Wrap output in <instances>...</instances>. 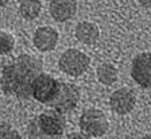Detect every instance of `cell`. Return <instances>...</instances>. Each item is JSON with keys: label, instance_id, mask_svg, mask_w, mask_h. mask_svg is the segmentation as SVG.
Wrapping results in <instances>:
<instances>
[{"label": "cell", "instance_id": "6da1fadb", "mask_svg": "<svg viewBox=\"0 0 151 139\" xmlns=\"http://www.w3.org/2000/svg\"><path fill=\"white\" fill-rule=\"evenodd\" d=\"M43 70L39 58L30 54H20L1 70L0 86L6 95L20 100L31 99V86L34 80Z\"/></svg>", "mask_w": 151, "mask_h": 139}, {"label": "cell", "instance_id": "7a4b0ae2", "mask_svg": "<svg viewBox=\"0 0 151 139\" xmlns=\"http://www.w3.org/2000/svg\"><path fill=\"white\" fill-rule=\"evenodd\" d=\"M66 126L63 114L50 109L30 120L27 134L30 139H61L66 131Z\"/></svg>", "mask_w": 151, "mask_h": 139}, {"label": "cell", "instance_id": "3957f363", "mask_svg": "<svg viewBox=\"0 0 151 139\" xmlns=\"http://www.w3.org/2000/svg\"><path fill=\"white\" fill-rule=\"evenodd\" d=\"M81 133L91 138H100L105 135L109 128V123L103 111L97 108H88L81 114L78 120Z\"/></svg>", "mask_w": 151, "mask_h": 139}, {"label": "cell", "instance_id": "277c9868", "mask_svg": "<svg viewBox=\"0 0 151 139\" xmlns=\"http://www.w3.org/2000/svg\"><path fill=\"white\" fill-rule=\"evenodd\" d=\"M91 65V60L84 51L78 49H68L61 54L58 66L60 70L68 76L80 77L82 76Z\"/></svg>", "mask_w": 151, "mask_h": 139}, {"label": "cell", "instance_id": "5b68a950", "mask_svg": "<svg viewBox=\"0 0 151 139\" xmlns=\"http://www.w3.org/2000/svg\"><path fill=\"white\" fill-rule=\"evenodd\" d=\"M80 97H81V92H80L78 86L74 84H70V82L61 81L60 91L57 93L55 99L49 104V107L63 115L70 114L78 105Z\"/></svg>", "mask_w": 151, "mask_h": 139}, {"label": "cell", "instance_id": "8992f818", "mask_svg": "<svg viewBox=\"0 0 151 139\" xmlns=\"http://www.w3.org/2000/svg\"><path fill=\"white\" fill-rule=\"evenodd\" d=\"M60 80L42 72L32 82L31 97L35 99L41 104L49 105L55 99L57 93L60 91Z\"/></svg>", "mask_w": 151, "mask_h": 139}, {"label": "cell", "instance_id": "52a82bcc", "mask_svg": "<svg viewBox=\"0 0 151 139\" xmlns=\"http://www.w3.org/2000/svg\"><path fill=\"white\" fill-rule=\"evenodd\" d=\"M131 77L139 86L151 89V53H140L134 57Z\"/></svg>", "mask_w": 151, "mask_h": 139}, {"label": "cell", "instance_id": "ba28073f", "mask_svg": "<svg viewBox=\"0 0 151 139\" xmlns=\"http://www.w3.org/2000/svg\"><path fill=\"white\" fill-rule=\"evenodd\" d=\"M136 104V96L134 91L127 86L116 89L109 97V107L117 115H127L129 114Z\"/></svg>", "mask_w": 151, "mask_h": 139}, {"label": "cell", "instance_id": "9c48e42d", "mask_svg": "<svg viewBox=\"0 0 151 139\" xmlns=\"http://www.w3.org/2000/svg\"><path fill=\"white\" fill-rule=\"evenodd\" d=\"M58 38H60V35L55 29L50 27V26H42V27L35 30L32 42L38 50L45 53V51H51L55 49L57 43H58Z\"/></svg>", "mask_w": 151, "mask_h": 139}, {"label": "cell", "instance_id": "30bf717a", "mask_svg": "<svg viewBox=\"0 0 151 139\" xmlns=\"http://www.w3.org/2000/svg\"><path fill=\"white\" fill-rule=\"evenodd\" d=\"M49 11L54 20L66 22L76 15L77 1L76 0H50Z\"/></svg>", "mask_w": 151, "mask_h": 139}, {"label": "cell", "instance_id": "8fae6325", "mask_svg": "<svg viewBox=\"0 0 151 139\" xmlns=\"http://www.w3.org/2000/svg\"><path fill=\"white\" fill-rule=\"evenodd\" d=\"M76 39L84 45H94L100 38V29L93 22H80L74 30Z\"/></svg>", "mask_w": 151, "mask_h": 139}, {"label": "cell", "instance_id": "7c38bea8", "mask_svg": "<svg viewBox=\"0 0 151 139\" xmlns=\"http://www.w3.org/2000/svg\"><path fill=\"white\" fill-rule=\"evenodd\" d=\"M42 11L41 0H22L19 4V14L23 19L34 20L37 19Z\"/></svg>", "mask_w": 151, "mask_h": 139}, {"label": "cell", "instance_id": "4fadbf2b", "mask_svg": "<svg viewBox=\"0 0 151 139\" xmlns=\"http://www.w3.org/2000/svg\"><path fill=\"white\" fill-rule=\"evenodd\" d=\"M97 80L103 85H112L117 80V69L112 63H101L96 69Z\"/></svg>", "mask_w": 151, "mask_h": 139}, {"label": "cell", "instance_id": "5bb4252c", "mask_svg": "<svg viewBox=\"0 0 151 139\" xmlns=\"http://www.w3.org/2000/svg\"><path fill=\"white\" fill-rule=\"evenodd\" d=\"M15 38L7 31H0V54L6 55L14 50Z\"/></svg>", "mask_w": 151, "mask_h": 139}, {"label": "cell", "instance_id": "9a60e30c", "mask_svg": "<svg viewBox=\"0 0 151 139\" xmlns=\"http://www.w3.org/2000/svg\"><path fill=\"white\" fill-rule=\"evenodd\" d=\"M0 139H22V136L11 124L0 123Z\"/></svg>", "mask_w": 151, "mask_h": 139}, {"label": "cell", "instance_id": "2e32d148", "mask_svg": "<svg viewBox=\"0 0 151 139\" xmlns=\"http://www.w3.org/2000/svg\"><path fill=\"white\" fill-rule=\"evenodd\" d=\"M63 139H91V136L85 135L82 133H72L69 135H66Z\"/></svg>", "mask_w": 151, "mask_h": 139}, {"label": "cell", "instance_id": "e0dca14e", "mask_svg": "<svg viewBox=\"0 0 151 139\" xmlns=\"http://www.w3.org/2000/svg\"><path fill=\"white\" fill-rule=\"evenodd\" d=\"M140 6H143V7H146V8H150L151 7V0H136Z\"/></svg>", "mask_w": 151, "mask_h": 139}, {"label": "cell", "instance_id": "ac0fdd59", "mask_svg": "<svg viewBox=\"0 0 151 139\" xmlns=\"http://www.w3.org/2000/svg\"><path fill=\"white\" fill-rule=\"evenodd\" d=\"M9 0H0V8H3V7H6L7 4H8Z\"/></svg>", "mask_w": 151, "mask_h": 139}, {"label": "cell", "instance_id": "d6986e66", "mask_svg": "<svg viewBox=\"0 0 151 139\" xmlns=\"http://www.w3.org/2000/svg\"><path fill=\"white\" fill-rule=\"evenodd\" d=\"M140 139H151V134H147V135H145V136H142Z\"/></svg>", "mask_w": 151, "mask_h": 139}]
</instances>
